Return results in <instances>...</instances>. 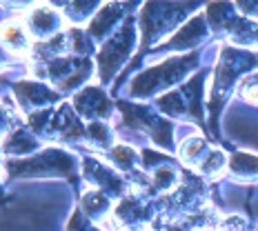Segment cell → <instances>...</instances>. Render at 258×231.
<instances>
[{
  "instance_id": "6da1fadb",
  "label": "cell",
  "mask_w": 258,
  "mask_h": 231,
  "mask_svg": "<svg viewBox=\"0 0 258 231\" xmlns=\"http://www.w3.org/2000/svg\"><path fill=\"white\" fill-rule=\"evenodd\" d=\"M194 64H196V53H189V56H182V58H174V60L158 64V67L141 73V76L134 80L132 94L145 96V94H152V91L160 89V87H167V85L176 83L178 78L185 76Z\"/></svg>"
},
{
  "instance_id": "9c48e42d",
  "label": "cell",
  "mask_w": 258,
  "mask_h": 231,
  "mask_svg": "<svg viewBox=\"0 0 258 231\" xmlns=\"http://www.w3.org/2000/svg\"><path fill=\"white\" fill-rule=\"evenodd\" d=\"M111 158L116 160L120 169H132V165L136 163V153L129 147H116L114 151H111Z\"/></svg>"
},
{
  "instance_id": "5b68a950",
  "label": "cell",
  "mask_w": 258,
  "mask_h": 231,
  "mask_svg": "<svg viewBox=\"0 0 258 231\" xmlns=\"http://www.w3.org/2000/svg\"><path fill=\"white\" fill-rule=\"evenodd\" d=\"M229 169H232L234 176L238 178H256L258 176V158L251 153H234L232 160H229Z\"/></svg>"
},
{
  "instance_id": "7a4b0ae2",
  "label": "cell",
  "mask_w": 258,
  "mask_h": 231,
  "mask_svg": "<svg viewBox=\"0 0 258 231\" xmlns=\"http://www.w3.org/2000/svg\"><path fill=\"white\" fill-rule=\"evenodd\" d=\"M132 47H134V25H132V20H129L114 38H111V42H107L105 49L100 51V58H98L100 60V78H103L105 83L111 78V73L125 62V58L129 56Z\"/></svg>"
},
{
  "instance_id": "8992f818",
  "label": "cell",
  "mask_w": 258,
  "mask_h": 231,
  "mask_svg": "<svg viewBox=\"0 0 258 231\" xmlns=\"http://www.w3.org/2000/svg\"><path fill=\"white\" fill-rule=\"evenodd\" d=\"M120 16V5H109V7H105L103 12H100V16L94 20V25L89 27V34L94 36H103L105 29L109 25H114V20Z\"/></svg>"
},
{
  "instance_id": "52a82bcc",
  "label": "cell",
  "mask_w": 258,
  "mask_h": 231,
  "mask_svg": "<svg viewBox=\"0 0 258 231\" xmlns=\"http://www.w3.org/2000/svg\"><path fill=\"white\" fill-rule=\"evenodd\" d=\"M203 151H205V140H201V138H189V140L182 144V158L187 163H194Z\"/></svg>"
},
{
  "instance_id": "3957f363",
  "label": "cell",
  "mask_w": 258,
  "mask_h": 231,
  "mask_svg": "<svg viewBox=\"0 0 258 231\" xmlns=\"http://www.w3.org/2000/svg\"><path fill=\"white\" fill-rule=\"evenodd\" d=\"M76 107L80 109V114L87 118H105L111 109V103L107 100V96L100 89L89 87L76 98Z\"/></svg>"
},
{
  "instance_id": "30bf717a",
  "label": "cell",
  "mask_w": 258,
  "mask_h": 231,
  "mask_svg": "<svg viewBox=\"0 0 258 231\" xmlns=\"http://www.w3.org/2000/svg\"><path fill=\"white\" fill-rule=\"evenodd\" d=\"M225 165V156L220 151H209L207 153V160L201 165V169L205 171V174H218V169H223Z\"/></svg>"
},
{
  "instance_id": "277c9868",
  "label": "cell",
  "mask_w": 258,
  "mask_h": 231,
  "mask_svg": "<svg viewBox=\"0 0 258 231\" xmlns=\"http://www.w3.org/2000/svg\"><path fill=\"white\" fill-rule=\"evenodd\" d=\"M205 20L201 18V16H196V18H191L189 23H187L178 34L174 36V38L169 40V49H187V47H194L198 40H203V36H205Z\"/></svg>"
},
{
  "instance_id": "ba28073f",
  "label": "cell",
  "mask_w": 258,
  "mask_h": 231,
  "mask_svg": "<svg viewBox=\"0 0 258 231\" xmlns=\"http://www.w3.org/2000/svg\"><path fill=\"white\" fill-rule=\"evenodd\" d=\"M238 94L243 96L245 100H251V103L258 105V73H254V76H249V78L243 80Z\"/></svg>"
}]
</instances>
